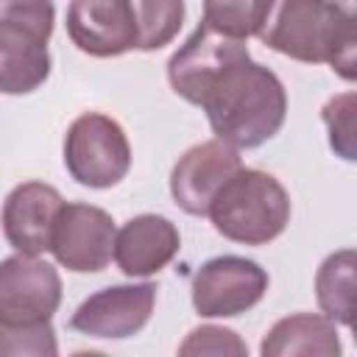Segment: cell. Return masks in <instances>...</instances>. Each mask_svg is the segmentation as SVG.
Segmentation results:
<instances>
[{"instance_id":"6da1fadb","label":"cell","mask_w":357,"mask_h":357,"mask_svg":"<svg viewBox=\"0 0 357 357\" xmlns=\"http://www.w3.org/2000/svg\"><path fill=\"white\" fill-rule=\"evenodd\" d=\"M167 81L178 98L206 112L212 134L237 151H251L279 134L287 92L273 70L254 61L245 39L201 22L170 56Z\"/></svg>"},{"instance_id":"7a4b0ae2","label":"cell","mask_w":357,"mask_h":357,"mask_svg":"<svg viewBox=\"0 0 357 357\" xmlns=\"http://www.w3.org/2000/svg\"><path fill=\"white\" fill-rule=\"evenodd\" d=\"M206 218L231 243L268 245L290 223V195L276 176L243 167L218 192Z\"/></svg>"},{"instance_id":"3957f363","label":"cell","mask_w":357,"mask_h":357,"mask_svg":"<svg viewBox=\"0 0 357 357\" xmlns=\"http://www.w3.org/2000/svg\"><path fill=\"white\" fill-rule=\"evenodd\" d=\"M53 0H0V89L28 95L50 75Z\"/></svg>"},{"instance_id":"277c9868","label":"cell","mask_w":357,"mask_h":357,"mask_svg":"<svg viewBox=\"0 0 357 357\" xmlns=\"http://www.w3.org/2000/svg\"><path fill=\"white\" fill-rule=\"evenodd\" d=\"M64 167L81 187L120 184L131 170V145L123 126L100 112L75 117L64 134Z\"/></svg>"},{"instance_id":"5b68a950","label":"cell","mask_w":357,"mask_h":357,"mask_svg":"<svg viewBox=\"0 0 357 357\" xmlns=\"http://www.w3.org/2000/svg\"><path fill=\"white\" fill-rule=\"evenodd\" d=\"M259 42L304 64H329L337 39V8L332 0H273Z\"/></svg>"},{"instance_id":"8992f818","label":"cell","mask_w":357,"mask_h":357,"mask_svg":"<svg viewBox=\"0 0 357 357\" xmlns=\"http://www.w3.org/2000/svg\"><path fill=\"white\" fill-rule=\"evenodd\" d=\"M61 304L59 271L31 254L6 257L0 265V329L50 324Z\"/></svg>"},{"instance_id":"52a82bcc","label":"cell","mask_w":357,"mask_h":357,"mask_svg":"<svg viewBox=\"0 0 357 357\" xmlns=\"http://www.w3.org/2000/svg\"><path fill=\"white\" fill-rule=\"evenodd\" d=\"M265 293L268 271L237 254L212 257L192 276V307L201 318H234L257 307Z\"/></svg>"},{"instance_id":"ba28073f","label":"cell","mask_w":357,"mask_h":357,"mask_svg":"<svg viewBox=\"0 0 357 357\" xmlns=\"http://www.w3.org/2000/svg\"><path fill=\"white\" fill-rule=\"evenodd\" d=\"M243 170L240 151L223 139H206L184 151L170 173V195L187 215H209L218 192Z\"/></svg>"},{"instance_id":"9c48e42d","label":"cell","mask_w":357,"mask_h":357,"mask_svg":"<svg viewBox=\"0 0 357 357\" xmlns=\"http://www.w3.org/2000/svg\"><path fill=\"white\" fill-rule=\"evenodd\" d=\"M117 229L106 209L92 204H64L56 231L53 257L73 273H100L114 257Z\"/></svg>"},{"instance_id":"30bf717a","label":"cell","mask_w":357,"mask_h":357,"mask_svg":"<svg viewBox=\"0 0 357 357\" xmlns=\"http://www.w3.org/2000/svg\"><path fill=\"white\" fill-rule=\"evenodd\" d=\"M153 304H156L153 282L112 284L92 293L75 307V312L70 315V329L89 337L123 340L137 335L151 321Z\"/></svg>"},{"instance_id":"8fae6325","label":"cell","mask_w":357,"mask_h":357,"mask_svg":"<svg viewBox=\"0 0 357 357\" xmlns=\"http://www.w3.org/2000/svg\"><path fill=\"white\" fill-rule=\"evenodd\" d=\"M67 33L81 53L95 59H114L139 47L131 0H73Z\"/></svg>"},{"instance_id":"7c38bea8","label":"cell","mask_w":357,"mask_h":357,"mask_svg":"<svg viewBox=\"0 0 357 357\" xmlns=\"http://www.w3.org/2000/svg\"><path fill=\"white\" fill-rule=\"evenodd\" d=\"M61 209H64V198L56 187H50L45 181L17 184L6 195V204H3L6 243L14 251L31 254V257L50 251Z\"/></svg>"},{"instance_id":"4fadbf2b","label":"cell","mask_w":357,"mask_h":357,"mask_svg":"<svg viewBox=\"0 0 357 357\" xmlns=\"http://www.w3.org/2000/svg\"><path fill=\"white\" fill-rule=\"evenodd\" d=\"M181 248V234L176 223L165 215H137L123 223L114 243V262L126 276H153Z\"/></svg>"},{"instance_id":"5bb4252c","label":"cell","mask_w":357,"mask_h":357,"mask_svg":"<svg viewBox=\"0 0 357 357\" xmlns=\"http://www.w3.org/2000/svg\"><path fill=\"white\" fill-rule=\"evenodd\" d=\"M340 351L343 343L337 337L335 321L324 312H296L279 318L259 343L262 357H337Z\"/></svg>"},{"instance_id":"9a60e30c","label":"cell","mask_w":357,"mask_h":357,"mask_svg":"<svg viewBox=\"0 0 357 357\" xmlns=\"http://www.w3.org/2000/svg\"><path fill=\"white\" fill-rule=\"evenodd\" d=\"M315 298L335 324L357 326V248L332 251L315 273Z\"/></svg>"},{"instance_id":"2e32d148","label":"cell","mask_w":357,"mask_h":357,"mask_svg":"<svg viewBox=\"0 0 357 357\" xmlns=\"http://www.w3.org/2000/svg\"><path fill=\"white\" fill-rule=\"evenodd\" d=\"M137 31H139V47L142 53L162 50L178 36V28L184 22V0H131Z\"/></svg>"},{"instance_id":"e0dca14e","label":"cell","mask_w":357,"mask_h":357,"mask_svg":"<svg viewBox=\"0 0 357 357\" xmlns=\"http://www.w3.org/2000/svg\"><path fill=\"white\" fill-rule=\"evenodd\" d=\"M271 6L273 0H204L201 22L212 25L220 33L248 39L257 36L259 28L265 25Z\"/></svg>"},{"instance_id":"ac0fdd59","label":"cell","mask_w":357,"mask_h":357,"mask_svg":"<svg viewBox=\"0 0 357 357\" xmlns=\"http://www.w3.org/2000/svg\"><path fill=\"white\" fill-rule=\"evenodd\" d=\"M321 120L329 131V148L343 162L357 165V92H340L321 106Z\"/></svg>"},{"instance_id":"d6986e66","label":"cell","mask_w":357,"mask_h":357,"mask_svg":"<svg viewBox=\"0 0 357 357\" xmlns=\"http://www.w3.org/2000/svg\"><path fill=\"white\" fill-rule=\"evenodd\" d=\"M337 8V39L329 67L343 81L357 84V0H332Z\"/></svg>"},{"instance_id":"ffe728a7","label":"cell","mask_w":357,"mask_h":357,"mask_svg":"<svg viewBox=\"0 0 357 357\" xmlns=\"http://www.w3.org/2000/svg\"><path fill=\"white\" fill-rule=\"evenodd\" d=\"M178 354H215V357L234 354V357H245V354H248V346L240 340L237 332H231V329H226V326L204 324V326L192 329V332L181 340Z\"/></svg>"},{"instance_id":"44dd1931","label":"cell","mask_w":357,"mask_h":357,"mask_svg":"<svg viewBox=\"0 0 357 357\" xmlns=\"http://www.w3.org/2000/svg\"><path fill=\"white\" fill-rule=\"evenodd\" d=\"M0 351L3 354H42V357L47 354V357H53L59 351L56 332L50 324L0 329Z\"/></svg>"},{"instance_id":"7402d4cb","label":"cell","mask_w":357,"mask_h":357,"mask_svg":"<svg viewBox=\"0 0 357 357\" xmlns=\"http://www.w3.org/2000/svg\"><path fill=\"white\" fill-rule=\"evenodd\" d=\"M351 337H354V346H357V326H351Z\"/></svg>"}]
</instances>
